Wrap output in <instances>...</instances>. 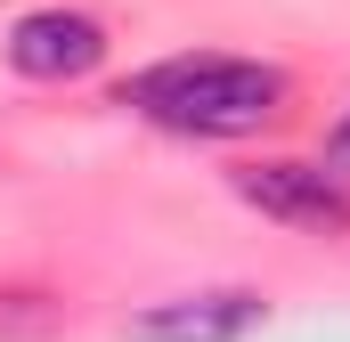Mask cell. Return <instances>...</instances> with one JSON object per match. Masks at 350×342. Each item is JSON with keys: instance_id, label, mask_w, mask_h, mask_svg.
<instances>
[{"instance_id": "3957f363", "label": "cell", "mask_w": 350, "mask_h": 342, "mask_svg": "<svg viewBox=\"0 0 350 342\" xmlns=\"http://www.w3.org/2000/svg\"><path fill=\"white\" fill-rule=\"evenodd\" d=\"M98 57H106V25L82 8H33L8 25V66L25 82H82L98 74Z\"/></svg>"}, {"instance_id": "7a4b0ae2", "label": "cell", "mask_w": 350, "mask_h": 342, "mask_svg": "<svg viewBox=\"0 0 350 342\" xmlns=\"http://www.w3.org/2000/svg\"><path fill=\"white\" fill-rule=\"evenodd\" d=\"M237 196L269 220H285V228H310V237L350 228V187L326 163H253V171H237Z\"/></svg>"}, {"instance_id": "6da1fadb", "label": "cell", "mask_w": 350, "mask_h": 342, "mask_svg": "<svg viewBox=\"0 0 350 342\" xmlns=\"http://www.w3.org/2000/svg\"><path fill=\"white\" fill-rule=\"evenodd\" d=\"M122 106H139L147 122H163L179 139H245V131H261L277 122V106H285V74L261 66V57H163V66H147L139 82L122 90Z\"/></svg>"}, {"instance_id": "5b68a950", "label": "cell", "mask_w": 350, "mask_h": 342, "mask_svg": "<svg viewBox=\"0 0 350 342\" xmlns=\"http://www.w3.org/2000/svg\"><path fill=\"white\" fill-rule=\"evenodd\" d=\"M326 171H334V179L350 187V106H342V122L326 131Z\"/></svg>"}, {"instance_id": "277c9868", "label": "cell", "mask_w": 350, "mask_h": 342, "mask_svg": "<svg viewBox=\"0 0 350 342\" xmlns=\"http://www.w3.org/2000/svg\"><path fill=\"white\" fill-rule=\"evenodd\" d=\"M269 318L253 285H204V293H172L155 310L131 318V342H245Z\"/></svg>"}]
</instances>
